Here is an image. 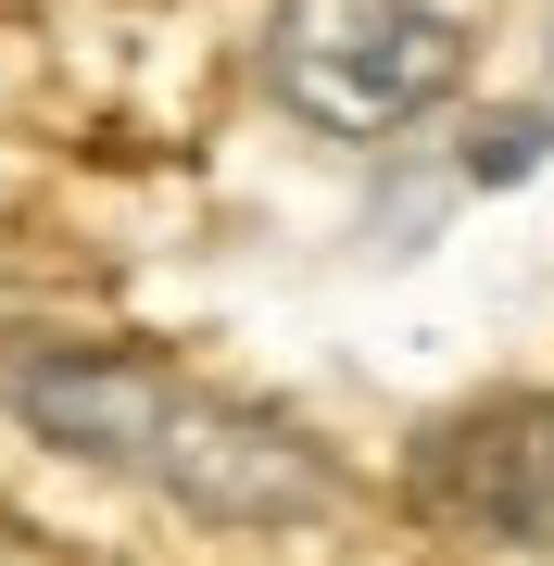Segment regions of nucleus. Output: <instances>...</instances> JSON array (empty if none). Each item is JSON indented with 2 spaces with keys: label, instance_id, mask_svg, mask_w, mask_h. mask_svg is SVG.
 Instances as JSON below:
<instances>
[{
  "label": "nucleus",
  "instance_id": "1",
  "mask_svg": "<svg viewBox=\"0 0 554 566\" xmlns=\"http://www.w3.org/2000/svg\"><path fill=\"white\" fill-rule=\"evenodd\" d=\"M265 76L328 139H390V126H416L467 76V39H453V13H429V0H278Z\"/></svg>",
  "mask_w": 554,
  "mask_h": 566
},
{
  "label": "nucleus",
  "instance_id": "2",
  "mask_svg": "<svg viewBox=\"0 0 554 566\" xmlns=\"http://www.w3.org/2000/svg\"><path fill=\"white\" fill-rule=\"evenodd\" d=\"M404 504L467 542H554V390H492L416 428Z\"/></svg>",
  "mask_w": 554,
  "mask_h": 566
},
{
  "label": "nucleus",
  "instance_id": "3",
  "mask_svg": "<svg viewBox=\"0 0 554 566\" xmlns=\"http://www.w3.org/2000/svg\"><path fill=\"white\" fill-rule=\"evenodd\" d=\"M177 390L151 353H102V340H51V353H0V403H13L39 441L88 453V465H126V479H151V453H165V416Z\"/></svg>",
  "mask_w": 554,
  "mask_h": 566
},
{
  "label": "nucleus",
  "instance_id": "4",
  "mask_svg": "<svg viewBox=\"0 0 554 566\" xmlns=\"http://www.w3.org/2000/svg\"><path fill=\"white\" fill-rule=\"evenodd\" d=\"M151 491H177L189 516H227V528H290V516H328V465L290 441L278 416H240V403H202L177 390L165 416V453H151Z\"/></svg>",
  "mask_w": 554,
  "mask_h": 566
},
{
  "label": "nucleus",
  "instance_id": "5",
  "mask_svg": "<svg viewBox=\"0 0 554 566\" xmlns=\"http://www.w3.org/2000/svg\"><path fill=\"white\" fill-rule=\"evenodd\" d=\"M530 151H542V126H516V114H504V126H479V177H516Z\"/></svg>",
  "mask_w": 554,
  "mask_h": 566
}]
</instances>
